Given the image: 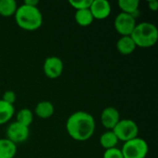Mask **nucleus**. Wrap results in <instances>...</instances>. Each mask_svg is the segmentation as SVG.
Instances as JSON below:
<instances>
[{
	"instance_id": "5",
	"label": "nucleus",
	"mask_w": 158,
	"mask_h": 158,
	"mask_svg": "<svg viewBox=\"0 0 158 158\" xmlns=\"http://www.w3.org/2000/svg\"><path fill=\"white\" fill-rule=\"evenodd\" d=\"M112 131L118 137V141L124 143L138 137L139 134V127L137 123L129 118L120 119Z\"/></svg>"
},
{
	"instance_id": "23",
	"label": "nucleus",
	"mask_w": 158,
	"mask_h": 158,
	"mask_svg": "<svg viewBox=\"0 0 158 158\" xmlns=\"http://www.w3.org/2000/svg\"><path fill=\"white\" fill-rule=\"evenodd\" d=\"M147 4H148V7H149L152 11H156L158 9V2L156 0L148 1Z\"/></svg>"
},
{
	"instance_id": "15",
	"label": "nucleus",
	"mask_w": 158,
	"mask_h": 158,
	"mask_svg": "<svg viewBox=\"0 0 158 158\" xmlns=\"http://www.w3.org/2000/svg\"><path fill=\"white\" fill-rule=\"evenodd\" d=\"M118 142L119 141L113 131H107L104 132L100 137V144L106 150L117 147Z\"/></svg>"
},
{
	"instance_id": "9",
	"label": "nucleus",
	"mask_w": 158,
	"mask_h": 158,
	"mask_svg": "<svg viewBox=\"0 0 158 158\" xmlns=\"http://www.w3.org/2000/svg\"><path fill=\"white\" fill-rule=\"evenodd\" d=\"M90 11L95 19H105L111 13V5L106 0H93Z\"/></svg>"
},
{
	"instance_id": "16",
	"label": "nucleus",
	"mask_w": 158,
	"mask_h": 158,
	"mask_svg": "<svg viewBox=\"0 0 158 158\" xmlns=\"http://www.w3.org/2000/svg\"><path fill=\"white\" fill-rule=\"evenodd\" d=\"M15 113V107L13 105L7 104L0 99V125L8 122Z\"/></svg>"
},
{
	"instance_id": "3",
	"label": "nucleus",
	"mask_w": 158,
	"mask_h": 158,
	"mask_svg": "<svg viewBox=\"0 0 158 158\" xmlns=\"http://www.w3.org/2000/svg\"><path fill=\"white\" fill-rule=\"evenodd\" d=\"M131 37L136 46L149 48L154 46L158 41V30L156 26L151 22H141L136 24Z\"/></svg>"
},
{
	"instance_id": "4",
	"label": "nucleus",
	"mask_w": 158,
	"mask_h": 158,
	"mask_svg": "<svg viewBox=\"0 0 158 158\" xmlns=\"http://www.w3.org/2000/svg\"><path fill=\"white\" fill-rule=\"evenodd\" d=\"M120 150L124 158H145L149 151V146L145 140L136 137L125 142Z\"/></svg>"
},
{
	"instance_id": "13",
	"label": "nucleus",
	"mask_w": 158,
	"mask_h": 158,
	"mask_svg": "<svg viewBox=\"0 0 158 158\" xmlns=\"http://www.w3.org/2000/svg\"><path fill=\"white\" fill-rule=\"evenodd\" d=\"M34 112L38 118L46 119V118H51L54 115L55 106L49 101H41L36 105Z\"/></svg>"
},
{
	"instance_id": "8",
	"label": "nucleus",
	"mask_w": 158,
	"mask_h": 158,
	"mask_svg": "<svg viewBox=\"0 0 158 158\" xmlns=\"http://www.w3.org/2000/svg\"><path fill=\"white\" fill-rule=\"evenodd\" d=\"M44 73L49 79H57L64 70V64L61 58L57 56H49L44 62Z\"/></svg>"
},
{
	"instance_id": "7",
	"label": "nucleus",
	"mask_w": 158,
	"mask_h": 158,
	"mask_svg": "<svg viewBox=\"0 0 158 158\" xmlns=\"http://www.w3.org/2000/svg\"><path fill=\"white\" fill-rule=\"evenodd\" d=\"M30 136L29 127L23 126L17 121L12 122L6 129V139L15 143H22L28 140Z\"/></svg>"
},
{
	"instance_id": "2",
	"label": "nucleus",
	"mask_w": 158,
	"mask_h": 158,
	"mask_svg": "<svg viewBox=\"0 0 158 158\" xmlns=\"http://www.w3.org/2000/svg\"><path fill=\"white\" fill-rule=\"evenodd\" d=\"M14 17L17 25L25 31H36L43 24V15L37 6L22 4L18 6Z\"/></svg>"
},
{
	"instance_id": "20",
	"label": "nucleus",
	"mask_w": 158,
	"mask_h": 158,
	"mask_svg": "<svg viewBox=\"0 0 158 158\" xmlns=\"http://www.w3.org/2000/svg\"><path fill=\"white\" fill-rule=\"evenodd\" d=\"M93 0H69V5L74 7L76 10H81V9H88L90 8L92 5Z\"/></svg>"
},
{
	"instance_id": "18",
	"label": "nucleus",
	"mask_w": 158,
	"mask_h": 158,
	"mask_svg": "<svg viewBox=\"0 0 158 158\" xmlns=\"http://www.w3.org/2000/svg\"><path fill=\"white\" fill-rule=\"evenodd\" d=\"M18 6L15 0H0V15L2 17L14 16L17 11Z\"/></svg>"
},
{
	"instance_id": "14",
	"label": "nucleus",
	"mask_w": 158,
	"mask_h": 158,
	"mask_svg": "<svg viewBox=\"0 0 158 158\" xmlns=\"http://www.w3.org/2000/svg\"><path fill=\"white\" fill-rule=\"evenodd\" d=\"M17 154V145L9 140L0 139V158H14Z\"/></svg>"
},
{
	"instance_id": "11",
	"label": "nucleus",
	"mask_w": 158,
	"mask_h": 158,
	"mask_svg": "<svg viewBox=\"0 0 158 158\" xmlns=\"http://www.w3.org/2000/svg\"><path fill=\"white\" fill-rule=\"evenodd\" d=\"M118 7L121 12L131 15L134 19H137L140 15V1L139 0H118Z\"/></svg>"
},
{
	"instance_id": "19",
	"label": "nucleus",
	"mask_w": 158,
	"mask_h": 158,
	"mask_svg": "<svg viewBox=\"0 0 158 158\" xmlns=\"http://www.w3.org/2000/svg\"><path fill=\"white\" fill-rule=\"evenodd\" d=\"M16 118H17L16 121L18 123H19L23 126H26V127H30L33 121L32 111L29 108H22L18 112Z\"/></svg>"
},
{
	"instance_id": "10",
	"label": "nucleus",
	"mask_w": 158,
	"mask_h": 158,
	"mask_svg": "<svg viewBox=\"0 0 158 158\" xmlns=\"http://www.w3.org/2000/svg\"><path fill=\"white\" fill-rule=\"evenodd\" d=\"M120 120L119 112L113 106L106 107L101 113V123L108 131H112Z\"/></svg>"
},
{
	"instance_id": "24",
	"label": "nucleus",
	"mask_w": 158,
	"mask_h": 158,
	"mask_svg": "<svg viewBox=\"0 0 158 158\" xmlns=\"http://www.w3.org/2000/svg\"><path fill=\"white\" fill-rule=\"evenodd\" d=\"M23 4L30 6H37L39 5V1L38 0H25Z\"/></svg>"
},
{
	"instance_id": "6",
	"label": "nucleus",
	"mask_w": 158,
	"mask_h": 158,
	"mask_svg": "<svg viewBox=\"0 0 158 158\" xmlns=\"http://www.w3.org/2000/svg\"><path fill=\"white\" fill-rule=\"evenodd\" d=\"M136 24V19L123 12L118 13L114 21L115 29L121 36H131Z\"/></svg>"
},
{
	"instance_id": "21",
	"label": "nucleus",
	"mask_w": 158,
	"mask_h": 158,
	"mask_svg": "<svg viewBox=\"0 0 158 158\" xmlns=\"http://www.w3.org/2000/svg\"><path fill=\"white\" fill-rule=\"evenodd\" d=\"M103 158H124L119 148H111L105 151Z\"/></svg>"
},
{
	"instance_id": "1",
	"label": "nucleus",
	"mask_w": 158,
	"mask_h": 158,
	"mask_svg": "<svg viewBox=\"0 0 158 158\" xmlns=\"http://www.w3.org/2000/svg\"><path fill=\"white\" fill-rule=\"evenodd\" d=\"M68 134L75 141L84 142L89 140L95 131L94 117L85 111H77L70 115L66 123Z\"/></svg>"
},
{
	"instance_id": "17",
	"label": "nucleus",
	"mask_w": 158,
	"mask_h": 158,
	"mask_svg": "<svg viewBox=\"0 0 158 158\" xmlns=\"http://www.w3.org/2000/svg\"><path fill=\"white\" fill-rule=\"evenodd\" d=\"M94 17L90 11V8L88 9H81L76 10L75 13V20L77 24H79L81 27H87L91 25L94 22Z\"/></svg>"
},
{
	"instance_id": "12",
	"label": "nucleus",
	"mask_w": 158,
	"mask_h": 158,
	"mask_svg": "<svg viewBox=\"0 0 158 158\" xmlns=\"http://www.w3.org/2000/svg\"><path fill=\"white\" fill-rule=\"evenodd\" d=\"M136 44L131 36H121L117 42V49L121 55H131L136 49Z\"/></svg>"
},
{
	"instance_id": "22",
	"label": "nucleus",
	"mask_w": 158,
	"mask_h": 158,
	"mask_svg": "<svg viewBox=\"0 0 158 158\" xmlns=\"http://www.w3.org/2000/svg\"><path fill=\"white\" fill-rule=\"evenodd\" d=\"M2 100L7 104H10V105H13L16 100H17V96H16V94L13 92V91H6L2 96Z\"/></svg>"
}]
</instances>
